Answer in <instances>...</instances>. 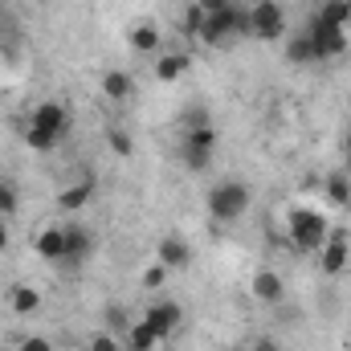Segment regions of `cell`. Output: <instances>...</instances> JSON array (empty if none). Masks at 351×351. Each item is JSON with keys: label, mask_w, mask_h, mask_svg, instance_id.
Returning <instances> with one entry per match:
<instances>
[{"label": "cell", "mask_w": 351, "mask_h": 351, "mask_svg": "<svg viewBox=\"0 0 351 351\" xmlns=\"http://www.w3.org/2000/svg\"><path fill=\"white\" fill-rule=\"evenodd\" d=\"M327 204L331 208H351V180L348 176H327Z\"/></svg>", "instance_id": "cell-20"}, {"label": "cell", "mask_w": 351, "mask_h": 351, "mask_svg": "<svg viewBox=\"0 0 351 351\" xmlns=\"http://www.w3.org/2000/svg\"><path fill=\"white\" fill-rule=\"evenodd\" d=\"M168 278H172V269L160 262V258H156V262H147V265H143V274H139L143 290H164V286H168Z\"/></svg>", "instance_id": "cell-21"}, {"label": "cell", "mask_w": 351, "mask_h": 351, "mask_svg": "<svg viewBox=\"0 0 351 351\" xmlns=\"http://www.w3.org/2000/svg\"><path fill=\"white\" fill-rule=\"evenodd\" d=\"M33 250H37V258H45V262H62V258H66V229H58V225L41 229L37 241H33Z\"/></svg>", "instance_id": "cell-11"}, {"label": "cell", "mask_w": 351, "mask_h": 351, "mask_svg": "<svg viewBox=\"0 0 351 351\" xmlns=\"http://www.w3.org/2000/svg\"><path fill=\"white\" fill-rule=\"evenodd\" d=\"M106 143H110V152H114V156H123V160L135 152V143H131V135H127L123 127H110V131H106Z\"/></svg>", "instance_id": "cell-23"}, {"label": "cell", "mask_w": 351, "mask_h": 351, "mask_svg": "<svg viewBox=\"0 0 351 351\" xmlns=\"http://www.w3.org/2000/svg\"><path fill=\"white\" fill-rule=\"evenodd\" d=\"M102 94H106L110 102H127V98L135 94V78H131L127 70H106V74H102Z\"/></svg>", "instance_id": "cell-18"}, {"label": "cell", "mask_w": 351, "mask_h": 351, "mask_svg": "<svg viewBox=\"0 0 351 351\" xmlns=\"http://www.w3.org/2000/svg\"><path fill=\"white\" fill-rule=\"evenodd\" d=\"M286 33V8L278 0H254L250 4V37L254 41H278Z\"/></svg>", "instance_id": "cell-5"}, {"label": "cell", "mask_w": 351, "mask_h": 351, "mask_svg": "<svg viewBox=\"0 0 351 351\" xmlns=\"http://www.w3.org/2000/svg\"><path fill=\"white\" fill-rule=\"evenodd\" d=\"M90 196H94V180L82 176V180H74V184L58 196V208H62V213H78V208H86L90 204Z\"/></svg>", "instance_id": "cell-16"}, {"label": "cell", "mask_w": 351, "mask_h": 351, "mask_svg": "<svg viewBox=\"0 0 351 351\" xmlns=\"http://www.w3.org/2000/svg\"><path fill=\"white\" fill-rule=\"evenodd\" d=\"M311 21L331 25V29H348V25H351V0H323V4L315 8V16H311Z\"/></svg>", "instance_id": "cell-15"}, {"label": "cell", "mask_w": 351, "mask_h": 351, "mask_svg": "<svg viewBox=\"0 0 351 351\" xmlns=\"http://www.w3.org/2000/svg\"><path fill=\"white\" fill-rule=\"evenodd\" d=\"M331 233H335L331 217L323 208H315V204H294L286 213V241L294 250H302V254H319L331 241Z\"/></svg>", "instance_id": "cell-1"}, {"label": "cell", "mask_w": 351, "mask_h": 351, "mask_svg": "<svg viewBox=\"0 0 351 351\" xmlns=\"http://www.w3.org/2000/svg\"><path fill=\"white\" fill-rule=\"evenodd\" d=\"M250 351H282V348H278L274 339H258V343H254V348H250Z\"/></svg>", "instance_id": "cell-29"}, {"label": "cell", "mask_w": 351, "mask_h": 351, "mask_svg": "<svg viewBox=\"0 0 351 351\" xmlns=\"http://www.w3.org/2000/svg\"><path fill=\"white\" fill-rule=\"evenodd\" d=\"M188 66H192V58H188L184 49H168V53L156 58V78H160V82H176V78L188 74Z\"/></svg>", "instance_id": "cell-14"}, {"label": "cell", "mask_w": 351, "mask_h": 351, "mask_svg": "<svg viewBox=\"0 0 351 351\" xmlns=\"http://www.w3.org/2000/svg\"><path fill=\"white\" fill-rule=\"evenodd\" d=\"M200 25H204V8L192 0V4L184 8V16H180V29H184V37H196V33H200Z\"/></svg>", "instance_id": "cell-22"}, {"label": "cell", "mask_w": 351, "mask_h": 351, "mask_svg": "<svg viewBox=\"0 0 351 351\" xmlns=\"http://www.w3.org/2000/svg\"><path fill=\"white\" fill-rule=\"evenodd\" d=\"M250 294H254L262 306H278V302L286 298V282H282L278 269L262 265V269H254V278H250Z\"/></svg>", "instance_id": "cell-9"}, {"label": "cell", "mask_w": 351, "mask_h": 351, "mask_svg": "<svg viewBox=\"0 0 351 351\" xmlns=\"http://www.w3.org/2000/svg\"><path fill=\"white\" fill-rule=\"evenodd\" d=\"M70 131V110L62 102H37L25 123V143L33 152H53Z\"/></svg>", "instance_id": "cell-2"}, {"label": "cell", "mask_w": 351, "mask_h": 351, "mask_svg": "<svg viewBox=\"0 0 351 351\" xmlns=\"http://www.w3.org/2000/svg\"><path fill=\"white\" fill-rule=\"evenodd\" d=\"M213 152H217V127L204 123V127H188L180 135V160L188 172H208L213 168Z\"/></svg>", "instance_id": "cell-4"}, {"label": "cell", "mask_w": 351, "mask_h": 351, "mask_svg": "<svg viewBox=\"0 0 351 351\" xmlns=\"http://www.w3.org/2000/svg\"><path fill=\"white\" fill-rule=\"evenodd\" d=\"M306 37L315 45V62H331L348 49V29H331V25H319V21H306Z\"/></svg>", "instance_id": "cell-6"}, {"label": "cell", "mask_w": 351, "mask_h": 351, "mask_svg": "<svg viewBox=\"0 0 351 351\" xmlns=\"http://www.w3.org/2000/svg\"><path fill=\"white\" fill-rule=\"evenodd\" d=\"M8 250V229H4V221H0V254Z\"/></svg>", "instance_id": "cell-30"}, {"label": "cell", "mask_w": 351, "mask_h": 351, "mask_svg": "<svg viewBox=\"0 0 351 351\" xmlns=\"http://www.w3.org/2000/svg\"><path fill=\"white\" fill-rule=\"evenodd\" d=\"M0 37H4V29H0Z\"/></svg>", "instance_id": "cell-33"}, {"label": "cell", "mask_w": 351, "mask_h": 351, "mask_svg": "<svg viewBox=\"0 0 351 351\" xmlns=\"http://www.w3.org/2000/svg\"><path fill=\"white\" fill-rule=\"evenodd\" d=\"M319 269H323L327 278L348 274V269H351V237H343V233H331V241L319 250Z\"/></svg>", "instance_id": "cell-7"}, {"label": "cell", "mask_w": 351, "mask_h": 351, "mask_svg": "<svg viewBox=\"0 0 351 351\" xmlns=\"http://www.w3.org/2000/svg\"><path fill=\"white\" fill-rule=\"evenodd\" d=\"M16 351H53V343H49L45 335H21Z\"/></svg>", "instance_id": "cell-27"}, {"label": "cell", "mask_w": 351, "mask_h": 351, "mask_svg": "<svg viewBox=\"0 0 351 351\" xmlns=\"http://www.w3.org/2000/svg\"><path fill=\"white\" fill-rule=\"evenodd\" d=\"M286 58H290L294 66H315V45H311L306 29H302V33H294V37L286 41Z\"/></svg>", "instance_id": "cell-19"}, {"label": "cell", "mask_w": 351, "mask_h": 351, "mask_svg": "<svg viewBox=\"0 0 351 351\" xmlns=\"http://www.w3.org/2000/svg\"><path fill=\"white\" fill-rule=\"evenodd\" d=\"M196 4H200V8H204L208 16H217V12H229V8H233L237 0H196Z\"/></svg>", "instance_id": "cell-28"}, {"label": "cell", "mask_w": 351, "mask_h": 351, "mask_svg": "<svg viewBox=\"0 0 351 351\" xmlns=\"http://www.w3.org/2000/svg\"><path fill=\"white\" fill-rule=\"evenodd\" d=\"M127 45H131L135 53H160V45H164V33H160V25L143 21V25H135V29L127 33Z\"/></svg>", "instance_id": "cell-13"}, {"label": "cell", "mask_w": 351, "mask_h": 351, "mask_svg": "<svg viewBox=\"0 0 351 351\" xmlns=\"http://www.w3.org/2000/svg\"><path fill=\"white\" fill-rule=\"evenodd\" d=\"M16 208H21V192H16L8 180H0V221H4V217H12Z\"/></svg>", "instance_id": "cell-25"}, {"label": "cell", "mask_w": 351, "mask_h": 351, "mask_svg": "<svg viewBox=\"0 0 351 351\" xmlns=\"http://www.w3.org/2000/svg\"><path fill=\"white\" fill-rule=\"evenodd\" d=\"M343 152H348V160H351V131H348V147H343Z\"/></svg>", "instance_id": "cell-31"}, {"label": "cell", "mask_w": 351, "mask_h": 351, "mask_svg": "<svg viewBox=\"0 0 351 351\" xmlns=\"http://www.w3.org/2000/svg\"><path fill=\"white\" fill-rule=\"evenodd\" d=\"M90 245H94V237H90L86 225H66V265H82V258L90 254Z\"/></svg>", "instance_id": "cell-12"}, {"label": "cell", "mask_w": 351, "mask_h": 351, "mask_svg": "<svg viewBox=\"0 0 351 351\" xmlns=\"http://www.w3.org/2000/svg\"><path fill=\"white\" fill-rule=\"evenodd\" d=\"M204 204H208V217H213L217 225H233V221H241V217L250 213L254 192H250V184H241V180H221V184L208 188Z\"/></svg>", "instance_id": "cell-3"}, {"label": "cell", "mask_w": 351, "mask_h": 351, "mask_svg": "<svg viewBox=\"0 0 351 351\" xmlns=\"http://www.w3.org/2000/svg\"><path fill=\"white\" fill-rule=\"evenodd\" d=\"M90 351H127V343L119 335H110V331H94L90 335Z\"/></svg>", "instance_id": "cell-26"}, {"label": "cell", "mask_w": 351, "mask_h": 351, "mask_svg": "<svg viewBox=\"0 0 351 351\" xmlns=\"http://www.w3.org/2000/svg\"><path fill=\"white\" fill-rule=\"evenodd\" d=\"M315 4H323V0H315Z\"/></svg>", "instance_id": "cell-32"}, {"label": "cell", "mask_w": 351, "mask_h": 351, "mask_svg": "<svg viewBox=\"0 0 351 351\" xmlns=\"http://www.w3.org/2000/svg\"><path fill=\"white\" fill-rule=\"evenodd\" d=\"M156 258L168 265L172 274H184V269L192 265V245H188L180 233H168V237H160V245H156Z\"/></svg>", "instance_id": "cell-10"}, {"label": "cell", "mask_w": 351, "mask_h": 351, "mask_svg": "<svg viewBox=\"0 0 351 351\" xmlns=\"http://www.w3.org/2000/svg\"><path fill=\"white\" fill-rule=\"evenodd\" d=\"M8 306H12L21 319H29V315H37V306H41V290H37V286L16 282V286L8 290Z\"/></svg>", "instance_id": "cell-17"}, {"label": "cell", "mask_w": 351, "mask_h": 351, "mask_svg": "<svg viewBox=\"0 0 351 351\" xmlns=\"http://www.w3.org/2000/svg\"><path fill=\"white\" fill-rule=\"evenodd\" d=\"M143 319L156 327L160 339H172L176 331H180V323H184V311H180V302H172V298H160V302H152L143 311Z\"/></svg>", "instance_id": "cell-8"}, {"label": "cell", "mask_w": 351, "mask_h": 351, "mask_svg": "<svg viewBox=\"0 0 351 351\" xmlns=\"http://www.w3.org/2000/svg\"><path fill=\"white\" fill-rule=\"evenodd\" d=\"M102 319H106V331H110V335H119V339L131 331V319L123 315V306H106V315H102Z\"/></svg>", "instance_id": "cell-24"}]
</instances>
